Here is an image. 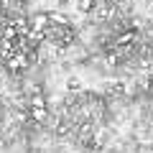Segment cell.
Segmentation results:
<instances>
[{
    "label": "cell",
    "instance_id": "5",
    "mask_svg": "<svg viewBox=\"0 0 153 153\" xmlns=\"http://www.w3.org/2000/svg\"><path fill=\"white\" fill-rule=\"evenodd\" d=\"M49 21L51 23H59V26H69V18H66V16H61V13H49Z\"/></svg>",
    "mask_w": 153,
    "mask_h": 153
},
{
    "label": "cell",
    "instance_id": "9",
    "mask_svg": "<svg viewBox=\"0 0 153 153\" xmlns=\"http://www.w3.org/2000/svg\"><path fill=\"white\" fill-rule=\"evenodd\" d=\"M69 89H79V79H69Z\"/></svg>",
    "mask_w": 153,
    "mask_h": 153
},
{
    "label": "cell",
    "instance_id": "4",
    "mask_svg": "<svg viewBox=\"0 0 153 153\" xmlns=\"http://www.w3.org/2000/svg\"><path fill=\"white\" fill-rule=\"evenodd\" d=\"M31 110H46L44 94H33V97H31Z\"/></svg>",
    "mask_w": 153,
    "mask_h": 153
},
{
    "label": "cell",
    "instance_id": "8",
    "mask_svg": "<svg viewBox=\"0 0 153 153\" xmlns=\"http://www.w3.org/2000/svg\"><path fill=\"white\" fill-rule=\"evenodd\" d=\"M133 38H135V33H133V31H128V33H123V36L120 38H117V44H130V41H133Z\"/></svg>",
    "mask_w": 153,
    "mask_h": 153
},
{
    "label": "cell",
    "instance_id": "1",
    "mask_svg": "<svg viewBox=\"0 0 153 153\" xmlns=\"http://www.w3.org/2000/svg\"><path fill=\"white\" fill-rule=\"evenodd\" d=\"M49 26H51L49 13H36V16L31 18V31H36V33H46Z\"/></svg>",
    "mask_w": 153,
    "mask_h": 153
},
{
    "label": "cell",
    "instance_id": "3",
    "mask_svg": "<svg viewBox=\"0 0 153 153\" xmlns=\"http://www.w3.org/2000/svg\"><path fill=\"white\" fill-rule=\"evenodd\" d=\"M0 38H5V41H18V38H21V36H18V28L8 23V26L3 28V36H0Z\"/></svg>",
    "mask_w": 153,
    "mask_h": 153
},
{
    "label": "cell",
    "instance_id": "6",
    "mask_svg": "<svg viewBox=\"0 0 153 153\" xmlns=\"http://www.w3.org/2000/svg\"><path fill=\"white\" fill-rule=\"evenodd\" d=\"M76 8L82 13H92L94 10V0H76Z\"/></svg>",
    "mask_w": 153,
    "mask_h": 153
},
{
    "label": "cell",
    "instance_id": "7",
    "mask_svg": "<svg viewBox=\"0 0 153 153\" xmlns=\"http://www.w3.org/2000/svg\"><path fill=\"white\" fill-rule=\"evenodd\" d=\"M33 120L36 123H46V117H49V110H31Z\"/></svg>",
    "mask_w": 153,
    "mask_h": 153
},
{
    "label": "cell",
    "instance_id": "2",
    "mask_svg": "<svg viewBox=\"0 0 153 153\" xmlns=\"http://www.w3.org/2000/svg\"><path fill=\"white\" fill-rule=\"evenodd\" d=\"M8 66H10L13 71L23 69V66H26V54H13L10 59H8Z\"/></svg>",
    "mask_w": 153,
    "mask_h": 153
}]
</instances>
